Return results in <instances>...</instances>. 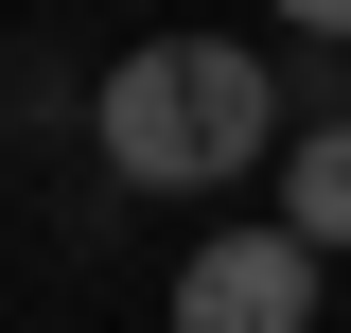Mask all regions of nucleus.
<instances>
[{
  "mask_svg": "<svg viewBox=\"0 0 351 333\" xmlns=\"http://www.w3.org/2000/svg\"><path fill=\"white\" fill-rule=\"evenodd\" d=\"M263 18H299V36H351V0H263Z\"/></svg>",
  "mask_w": 351,
  "mask_h": 333,
  "instance_id": "obj_4",
  "label": "nucleus"
},
{
  "mask_svg": "<svg viewBox=\"0 0 351 333\" xmlns=\"http://www.w3.org/2000/svg\"><path fill=\"white\" fill-rule=\"evenodd\" d=\"M281 123L299 106L246 36H141L106 71V175L123 193H246V175H281Z\"/></svg>",
  "mask_w": 351,
  "mask_h": 333,
  "instance_id": "obj_1",
  "label": "nucleus"
},
{
  "mask_svg": "<svg viewBox=\"0 0 351 333\" xmlns=\"http://www.w3.org/2000/svg\"><path fill=\"white\" fill-rule=\"evenodd\" d=\"M281 228L351 246V123H299V140H281Z\"/></svg>",
  "mask_w": 351,
  "mask_h": 333,
  "instance_id": "obj_3",
  "label": "nucleus"
},
{
  "mask_svg": "<svg viewBox=\"0 0 351 333\" xmlns=\"http://www.w3.org/2000/svg\"><path fill=\"white\" fill-rule=\"evenodd\" d=\"M316 228H281V210H246V228H211V246L176 263V333H316Z\"/></svg>",
  "mask_w": 351,
  "mask_h": 333,
  "instance_id": "obj_2",
  "label": "nucleus"
}]
</instances>
